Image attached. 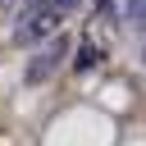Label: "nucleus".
I'll return each mask as SVG.
<instances>
[{
    "label": "nucleus",
    "mask_w": 146,
    "mask_h": 146,
    "mask_svg": "<svg viewBox=\"0 0 146 146\" xmlns=\"http://www.w3.org/2000/svg\"><path fill=\"white\" fill-rule=\"evenodd\" d=\"M78 5H82V0H27L23 9H27V14H41V18H50V23H64Z\"/></svg>",
    "instance_id": "f03ea898"
},
{
    "label": "nucleus",
    "mask_w": 146,
    "mask_h": 146,
    "mask_svg": "<svg viewBox=\"0 0 146 146\" xmlns=\"http://www.w3.org/2000/svg\"><path fill=\"white\" fill-rule=\"evenodd\" d=\"M114 5H119V0H100V9H114Z\"/></svg>",
    "instance_id": "20e7f679"
},
{
    "label": "nucleus",
    "mask_w": 146,
    "mask_h": 146,
    "mask_svg": "<svg viewBox=\"0 0 146 146\" xmlns=\"http://www.w3.org/2000/svg\"><path fill=\"white\" fill-rule=\"evenodd\" d=\"M128 18L141 23V18H146V0H128Z\"/></svg>",
    "instance_id": "7ed1b4c3"
},
{
    "label": "nucleus",
    "mask_w": 146,
    "mask_h": 146,
    "mask_svg": "<svg viewBox=\"0 0 146 146\" xmlns=\"http://www.w3.org/2000/svg\"><path fill=\"white\" fill-rule=\"evenodd\" d=\"M64 59H68V36H64V32H55L50 41H41V46L32 50V59H27V68H23V82H27V87H36V82L55 78Z\"/></svg>",
    "instance_id": "f257e3e1"
}]
</instances>
